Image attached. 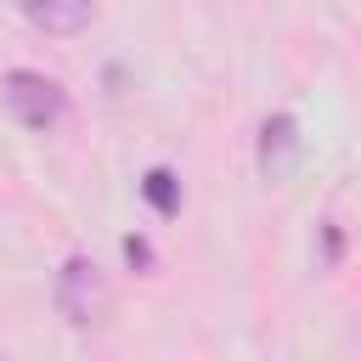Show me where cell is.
I'll return each instance as SVG.
<instances>
[{
    "label": "cell",
    "mask_w": 361,
    "mask_h": 361,
    "mask_svg": "<svg viewBox=\"0 0 361 361\" xmlns=\"http://www.w3.org/2000/svg\"><path fill=\"white\" fill-rule=\"evenodd\" d=\"M141 192H147V203L169 220V214H180V180L169 175V169H147V180H141Z\"/></svg>",
    "instance_id": "5b68a950"
},
{
    "label": "cell",
    "mask_w": 361,
    "mask_h": 361,
    "mask_svg": "<svg viewBox=\"0 0 361 361\" xmlns=\"http://www.w3.org/2000/svg\"><path fill=\"white\" fill-rule=\"evenodd\" d=\"M338 248H344L338 226H333V220H322V265H338Z\"/></svg>",
    "instance_id": "52a82bcc"
},
{
    "label": "cell",
    "mask_w": 361,
    "mask_h": 361,
    "mask_svg": "<svg viewBox=\"0 0 361 361\" xmlns=\"http://www.w3.org/2000/svg\"><path fill=\"white\" fill-rule=\"evenodd\" d=\"M56 310L68 316V327H96L107 316V276L96 271V259L73 254L56 271Z\"/></svg>",
    "instance_id": "7a4b0ae2"
},
{
    "label": "cell",
    "mask_w": 361,
    "mask_h": 361,
    "mask_svg": "<svg viewBox=\"0 0 361 361\" xmlns=\"http://www.w3.org/2000/svg\"><path fill=\"white\" fill-rule=\"evenodd\" d=\"M124 259H130L135 271H152V243H147V237H124Z\"/></svg>",
    "instance_id": "8992f818"
},
{
    "label": "cell",
    "mask_w": 361,
    "mask_h": 361,
    "mask_svg": "<svg viewBox=\"0 0 361 361\" xmlns=\"http://www.w3.org/2000/svg\"><path fill=\"white\" fill-rule=\"evenodd\" d=\"M259 175L265 180H288L293 164H299V118L293 113H271L259 124V152H254Z\"/></svg>",
    "instance_id": "3957f363"
},
{
    "label": "cell",
    "mask_w": 361,
    "mask_h": 361,
    "mask_svg": "<svg viewBox=\"0 0 361 361\" xmlns=\"http://www.w3.org/2000/svg\"><path fill=\"white\" fill-rule=\"evenodd\" d=\"M0 102H6V113L23 124V130H56L62 124V113H68V90L51 79V73H34V68H11L6 79H0Z\"/></svg>",
    "instance_id": "6da1fadb"
},
{
    "label": "cell",
    "mask_w": 361,
    "mask_h": 361,
    "mask_svg": "<svg viewBox=\"0 0 361 361\" xmlns=\"http://www.w3.org/2000/svg\"><path fill=\"white\" fill-rule=\"evenodd\" d=\"M39 34H56V39H68V34H85L90 28V17H96V0H11Z\"/></svg>",
    "instance_id": "277c9868"
}]
</instances>
